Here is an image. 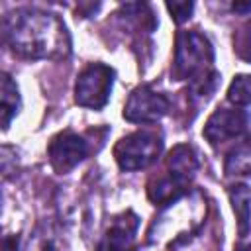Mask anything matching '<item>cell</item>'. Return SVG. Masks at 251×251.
<instances>
[{
  "mask_svg": "<svg viewBox=\"0 0 251 251\" xmlns=\"http://www.w3.org/2000/svg\"><path fill=\"white\" fill-rule=\"evenodd\" d=\"M4 37L14 53L25 59H65L71 35L57 14L22 8L4 18Z\"/></svg>",
  "mask_w": 251,
  "mask_h": 251,
  "instance_id": "1",
  "label": "cell"
},
{
  "mask_svg": "<svg viewBox=\"0 0 251 251\" xmlns=\"http://www.w3.org/2000/svg\"><path fill=\"white\" fill-rule=\"evenodd\" d=\"M214 47L210 39L198 29L180 31L176 35L175 49V75L190 82V90L196 96H208L218 80V73L212 69Z\"/></svg>",
  "mask_w": 251,
  "mask_h": 251,
  "instance_id": "2",
  "label": "cell"
},
{
  "mask_svg": "<svg viewBox=\"0 0 251 251\" xmlns=\"http://www.w3.org/2000/svg\"><path fill=\"white\" fill-rule=\"evenodd\" d=\"M206 216V202L198 190L186 192L175 202L167 204L159 218L151 224L149 241L151 243H176L186 237V233H194Z\"/></svg>",
  "mask_w": 251,
  "mask_h": 251,
  "instance_id": "3",
  "label": "cell"
},
{
  "mask_svg": "<svg viewBox=\"0 0 251 251\" xmlns=\"http://www.w3.org/2000/svg\"><path fill=\"white\" fill-rule=\"evenodd\" d=\"M163 141L157 133L135 131L122 137L114 147V159L122 171H139L149 167L161 155Z\"/></svg>",
  "mask_w": 251,
  "mask_h": 251,
  "instance_id": "4",
  "label": "cell"
},
{
  "mask_svg": "<svg viewBox=\"0 0 251 251\" xmlns=\"http://www.w3.org/2000/svg\"><path fill=\"white\" fill-rule=\"evenodd\" d=\"M114 69L104 63H90L80 71L75 84V102L82 108L100 110L110 100L114 86Z\"/></svg>",
  "mask_w": 251,
  "mask_h": 251,
  "instance_id": "5",
  "label": "cell"
},
{
  "mask_svg": "<svg viewBox=\"0 0 251 251\" xmlns=\"http://www.w3.org/2000/svg\"><path fill=\"white\" fill-rule=\"evenodd\" d=\"M169 100L161 92L143 84L129 94L124 106V118L133 124H155L169 112Z\"/></svg>",
  "mask_w": 251,
  "mask_h": 251,
  "instance_id": "6",
  "label": "cell"
},
{
  "mask_svg": "<svg viewBox=\"0 0 251 251\" xmlns=\"http://www.w3.org/2000/svg\"><path fill=\"white\" fill-rule=\"evenodd\" d=\"M47 153H49L51 167L59 175H63V173H69L71 169H75L88 155V143L82 135L67 129L51 139Z\"/></svg>",
  "mask_w": 251,
  "mask_h": 251,
  "instance_id": "7",
  "label": "cell"
},
{
  "mask_svg": "<svg viewBox=\"0 0 251 251\" xmlns=\"http://www.w3.org/2000/svg\"><path fill=\"white\" fill-rule=\"evenodd\" d=\"M249 122H251V118L245 110L220 108L208 118V122L204 126V137L212 145H218L222 141L239 137L247 129Z\"/></svg>",
  "mask_w": 251,
  "mask_h": 251,
  "instance_id": "8",
  "label": "cell"
},
{
  "mask_svg": "<svg viewBox=\"0 0 251 251\" xmlns=\"http://www.w3.org/2000/svg\"><path fill=\"white\" fill-rule=\"evenodd\" d=\"M139 227V218L127 210L116 216L98 247V251H131L135 243V233Z\"/></svg>",
  "mask_w": 251,
  "mask_h": 251,
  "instance_id": "9",
  "label": "cell"
},
{
  "mask_svg": "<svg viewBox=\"0 0 251 251\" xmlns=\"http://www.w3.org/2000/svg\"><path fill=\"white\" fill-rule=\"evenodd\" d=\"M167 167H169V176L175 178L178 184L186 186L198 171V157L190 145H176L169 153Z\"/></svg>",
  "mask_w": 251,
  "mask_h": 251,
  "instance_id": "10",
  "label": "cell"
},
{
  "mask_svg": "<svg viewBox=\"0 0 251 251\" xmlns=\"http://www.w3.org/2000/svg\"><path fill=\"white\" fill-rule=\"evenodd\" d=\"M229 200L237 216L239 235L243 237L251 229V188L247 184H233L229 188Z\"/></svg>",
  "mask_w": 251,
  "mask_h": 251,
  "instance_id": "11",
  "label": "cell"
},
{
  "mask_svg": "<svg viewBox=\"0 0 251 251\" xmlns=\"http://www.w3.org/2000/svg\"><path fill=\"white\" fill-rule=\"evenodd\" d=\"M20 251H61L59 231L53 224H39L25 239Z\"/></svg>",
  "mask_w": 251,
  "mask_h": 251,
  "instance_id": "12",
  "label": "cell"
},
{
  "mask_svg": "<svg viewBox=\"0 0 251 251\" xmlns=\"http://www.w3.org/2000/svg\"><path fill=\"white\" fill-rule=\"evenodd\" d=\"M22 100L16 82L12 80L10 75L2 73V84H0V114H2V129L10 127L12 118L20 112Z\"/></svg>",
  "mask_w": 251,
  "mask_h": 251,
  "instance_id": "13",
  "label": "cell"
},
{
  "mask_svg": "<svg viewBox=\"0 0 251 251\" xmlns=\"http://www.w3.org/2000/svg\"><path fill=\"white\" fill-rule=\"evenodd\" d=\"M226 175L229 176H241L251 175V135L239 141L226 157Z\"/></svg>",
  "mask_w": 251,
  "mask_h": 251,
  "instance_id": "14",
  "label": "cell"
},
{
  "mask_svg": "<svg viewBox=\"0 0 251 251\" xmlns=\"http://www.w3.org/2000/svg\"><path fill=\"white\" fill-rule=\"evenodd\" d=\"M227 100L235 106H249L251 104V75H237L229 88Z\"/></svg>",
  "mask_w": 251,
  "mask_h": 251,
  "instance_id": "15",
  "label": "cell"
},
{
  "mask_svg": "<svg viewBox=\"0 0 251 251\" xmlns=\"http://www.w3.org/2000/svg\"><path fill=\"white\" fill-rule=\"evenodd\" d=\"M165 6H167V10L171 12V18L176 24H184L190 18L192 10H194V4L192 2H167Z\"/></svg>",
  "mask_w": 251,
  "mask_h": 251,
  "instance_id": "16",
  "label": "cell"
},
{
  "mask_svg": "<svg viewBox=\"0 0 251 251\" xmlns=\"http://www.w3.org/2000/svg\"><path fill=\"white\" fill-rule=\"evenodd\" d=\"M239 55H241L245 61L251 63V29H249V33L245 35V39H243V43H241V47H239Z\"/></svg>",
  "mask_w": 251,
  "mask_h": 251,
  "instance_id": "17",
  "label": "cell"
},
{
  "mask_svg": "<svg viewBox=\"0 0 251 251\" xmlns=\"http://www.w3.org/2000/svg\"><path fill=\"white\" fill-rule=\"evenodd\" d=\"M4 251H18V235L4 237Z\"/></svg>",
  "mask_w": 251,
  "mask_h": 251,
  "instance_id": "18",
  "label": "cell"
},
{
  "mask_svg": "<svg viewBox=\"0 0 251 251\" xmlns=\"http://www.w3.org/2000/svg\"><path fill=\"white\" fill-rule=\"evenodd\" d=\"M231 10L239 12V14H247V12H251V2H233Z\"/></svg>",
  "mask_w": 251,
  "mask_h": 251,
  "instance_id": "19",
  "label": "cell"
},
{
  "mask_svg": "<svg viewBox=\"0 0 251 251\" xmlns=\"http://www.w3.org/2000/svg\"><path fill=\"white\" fill-rule=\"evenodd\" d=\"M237 251H251V243H249V245H243V247L237 249Z\"/></svg>",
  "mask_w": 251,
  "mask_h": 251,
  "instance_id": "20",
  "label": "cell"
}]
</instances>
